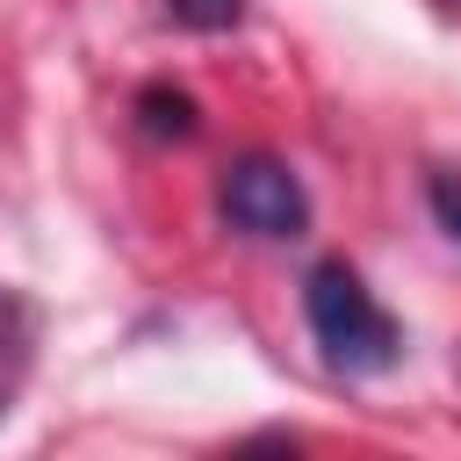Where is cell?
<instances>
[{
  "instance_id": "obj_3",
  "label": "cell",
  "mask_w": 461,
  "mask_h": 461,
  "mask_svg": "<svg viewBox=\"0 0 461 461\" xmlns=\"http://www.w3.org/2000/svg\"><path fill=\"white\" fill-rule=\"evenodd\" d=\"M137 130H144V137H158V144H187V137L202 130V115H194V101H187L180 86H166V79H158V86H144V94H137Z\"/></svg>"
},
{
  "instance_id": "obj_1",
  "label": "cell",
  "mask_w": 461,
  "mask_h": 461,
  "mask_svg": "<svg viewBox=\"0 0 461 461\" xmlns=\"http://www.w3.org/2000/svg\"><path fill=\"white\" fill-rule=\"evenodd\" d=\"M303 324H310L324 367H339V375H382L403 353V324L382 310V295L346 259H317L303 274Z\"/></svg>"
},
{
  "instance_id": "obj_6",
  "label": "cell",
  "mask_w": 461,
  "mask_h": 461,
  "mask_svg": "<svg viewBox=\"0 0 461 461\" xmlns=\"http://www.w3.org/2000/svg\"><path fill=\"white\" fill-rule=\"evenodd\" d=\"M29 346V310H22V295L0 281V353H22Z\"/></svg>"
},
{
  "instance_id": "obj_4",
  "label": "cell",
  "mask_w": 461,
  "mask_h": 461,
  "mask_svg": "<svg viewBox=\"0 0 461 461\" xmlns=\"http://www.w3.org/2000/svg\"><path fill=\"white\" fill-rule=\"evenodd\" d=\"M425 209H432V223L461 245V173H454V166H439V173L425 180Z\"/></svg>"
},
{
  "instance_id": "obj_2",
  "label": "cell",
  "mask_w": 461,
  "mask_h": 461,
  "mask_svg": "<svg viewBox=\"0 0 461 461\" xmlns=\"http://www.w3.org/2000/svg\"><path fill=\"white\" fill-rule=\"evenodd\" d=\"M216 209H223L230 230L267 238V245H288V238L310 230V187L274 151H238L223 166V180H216Z\"/></svg>"
},
{
  "instance_id": "obj_5",
  "label": "cell",
  "mask_w": 461,
  "mask_h": 461,
  "mask_svg": "<svg viewBox=\"0 0 461 461\" xmlns=\"http://www.w3.org/2000/svg\"><path fill=\"white\" fill-rule=\"evenodd\" d=\"M173 7V22H187V29H230L238 14H245V0H166Z\"/></svg>"
}]
</instances>
